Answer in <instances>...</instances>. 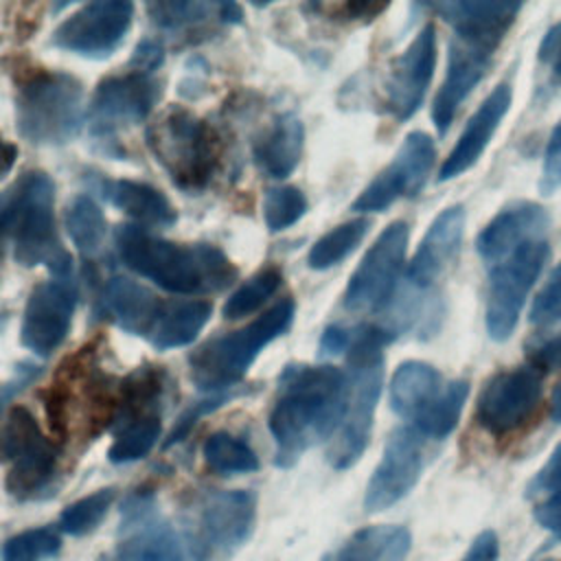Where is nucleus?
Wrapping results in <instances>:
<instances>
[{
    "label": "nucleus",
    "instance_id": "obj_1",
    "mask_svg": "<svg viewBox=\"0 0 561 561\" xmlns=\"http://www.w3.org/2000/svg\"><path fill=\"white\" fill-rule=\"evenodd\" d=\"M476 250L486 265V333L504 342L548 259L550 215L535 202H511L482 228Z\"/></svg>",
    "mask_w": 561,
    "mask_h": 561
},
{
    "label": "nucleus",
    "instance_id": "obj_2",
    "mask_svg": "<svg viewBox=\"0 0 561 561\" xmlns=\"http://www.w3.org/2000/svg\"><path fill=\"white\" fill-rule=\"evenodd\" d=\"M425 7L451 26L445 79L432 105L434 127L443 136L458 107L489 72L497 46L522 11V2L449 0Z\"/></svg>",
    "mask_w": 561,
    "mask_h": 561
},
{
    "label": "nucleus",
    "instance_id": "obj_3",
    "mask_svg": "<svg viewBox=\"0 0 561 561\" xmlns=\"http://www.w3.org/2000/svg\"><path fill=\"white\" fill-rule=\"evenodd\" d=\"M348 397L346 373L331 364H289L278 379L276 401L267 416L274 438V462L289 469L298 458L335 434Z\"/></svg>",
    "mask_w": 561,
    "mask_h": 561
},
{
    "label": "nucleus",
    "instance_id": "obj_4",
    "mask_svg": "<svg viewBox=\"0 0 561 561\" xmlns=\"http://www.w3.org/2000/svg\"><path fill=\"white\" fill-rule=\"evenodd\" d=\"M114 248L131 272L171 294L221 291L237 280L232 261L210 243L180 245L140 226H118Z\"/></svg>",
    "mask_w": 561,
    "mask_h": 561
},
{
    "label": "nucleus",
    "instance_id": "obj_5",
    "mask_svg": "<svg viewBox=\"0 0 561 561\" xmlns=\"http://www.w3.org/2000/svg\"><path fill=\"white\" fill-rule=\"evenodd\" d=\"M394 335L388 327L357 324L353 327L351 344L346 348L348 364V397L344 416L329 440L327 460L333 469H351L366 451L375 410L379 403L383 386V346L392 342Z\"/></svg>",
    "mask_w": 561,
    "mask_h": 561
},
{
    "label": "nucleus",
    "instance_id": "obj_6",
    "mask_svg": "<svg viewBox=\"0 0 561 561\" xmlns=\"http://www.w3.org/2000/svg\"><path fill=\"white\" fill-rule=\"evenodd\" d=\"M9 239L24 267L46 265L55 278H70L72 259L55 224V184L44 171L20 175L9 188Z\"/></svg>",
    "mask_w": 561,
    "mask_h": 561
},
{
    "label": "nucleus",
    "instance_id": "obj_7",
    "mask_svg": "<svg viewBox=\"0 0 561 561\" xmlns=\"http://www.w3.org/2000/svg\"><path fill=\"white\" fill-rule=\"evenodd\" d=\"M294 311V298H283L250 324L204 342L188 357L191 381L206 394L228 392L245 377L259 353L291 327Z\"/></svg>",
    "mask_w": 561,
    "mask_h": 561
},
{
    "label": "nucleus",
    "instance_id": "obj_8",
    "mask_svg": "<svg viewBox=\"0 0 561 561\" xmlns=\"http://www.w3.org/2000/svg\"><path fill=\"white\" fill-rule=\"evenodd\" d=\"M147 147L171 182L188 193L204 191L219 169V134L182 107H169L147 127Z\"/></svg>",
    "mask_w": 561,
    "mask_h": 561
},
{
    "label": "nucleus",
    "instance_id": "obj_9",
    "mask_svg": "<svg viewBox=\"0 0 561 561\" xmlns=\"http://www.w3.org/2000/svg\"><path fill=\"white\" fill-rule=\"evenodd\" d=\"M83 121V88L68 72L39 70L31 75L15 96V123L22 138L33 145L68 142Z\"/></svg>",
    "mask_w": 561,
    "mask_h": 561
},
{
    "label": "nucleus",
    "instance_id": "obj_10",
    "mask_svg": "<svg viewBox=\"0 0 561 561\" xmlns=\"http://www.w3.org/2000/svg\"><path fill=\"white\" fill-rule=\"evenodd\" d=\"M0 462L7 467L4 491L22 502L42 497L57 476L59 447L24 405H13L0 427Z\"/></svg>",
    "mask_w": 561,
    "mask_h": 561
},
{
    "label": "nucleus",
    "instance_id": "obj_11",
    "mask_svg": "<svg viewBox=\"0 0 561 561\" xmlns=\"http://www.w3.org/2000/svg\"><path fill=\"white\" fill-rule=\"evenodd\" d=\"M114 561H204V552L160 515L151 493H136L121 511Z\"/></svg>",
    "mask_w": 561,
    "mask_h": 561
},
{
    "label": "nucleus",
    "instance_id": "obj_12",
    "mask_svg": "<svg viewBox=\"0 0 561 561\" xmlns=\"http://www.w3.org/2000/svg\"><path fill=\"white\" fill-rule=\"evenodd\" d=\"M541 394L543 375L530 364L497 370L478 394L476 421L491 436H511L535 416Z\"/></svg>",
    "mask_w": 561,
    "mask_h": 561
},
{
    "label": "nucleus",
    "instance_id": "obj_13",
    "mask_svg": "<svg viewBox=\"0 0 561 561\" xmlns=\"http://www.w3.org/2000/svg\"><path fill=\"white\" fill-rule=\"evenodd\" d=\"M408 224L392 221L368 248L348 278L344 307L348 311H381L390 305L408 252Z\"/></svg>",
    "mask_w": 561,
    "mask_h": 561
},
{
    "label": "nucleus",
    "instance_id": "obj_14",
    "mask_svg": "<svg viewBox=\"0 0 561 561\" xmlns=\"http://www.w3.org/2000/svg\"><path fill=\"white\" fill-rule=\"evenodd\" d=\"M434 158L436 149L432 136L425 131H410L388 167H383L357 195V199L351 204V210L381 213L397 199L414 197L423 188L434 167Z\"/></svg>",
    "mask_w": 561,
    "mask_h": 561
},
{
    "label": "nucleus",
    "instance_id": "obj_15",
    "mask_svg": "<svg viewBox=\"0 0 561 561\" xmlns=\"http://www.w3.org/2000/svg\"><path fill=\"white\" fill-rule=\"evenodd\" d=\"M134 20V4L125 0L88 2L70 13L55 31L53 44L61 50L103 59L125 39Z\"/></svg>",
    "mask_w": 561,
    "mask_h": 561
},
{
    "label": "nucleus",
    "instance_id": "obj_16",
    "mask_svg": "<svg viewBox=\"0 0 561 561\" xmlns=\"http://www.w3.org/2000/svg\"><path fill=\"white\" fill-rule=\"evenodd\" d=\"M162 88L153 75L125 72L105 77L90 103V131L92 136L107 138L116 131L142 123L153 105L160 101Z\"/></svg>",
    "mask_w": 561,
    "mask_h": 561
},
{
    "label": "nucleus",
    "instance_id": "obj_17",
    "mask_svg": "<svg viewBox=\"0 0 561 561\" xmlns=\"http://www.w3.org/2000/svg\"><path fill=\"white\" fill-rule=\"evenodd\" d=\"M423 467L425 438L410 425L392 430L366 484L364 508L368 513H381L401 502L416 486Z\"/></svg>",
    "mask_w": 561,
    "mask_h": 561
},
{
    "label": "nucleus",
    "instance_id": "obj_18",
    "mask_svg": "<svg viewBox=\"0 0 561 561\" xmlns=\"http://www.w3.org/2000/svg\"><path fill=\"white\" fill-rule=\"evenodd\" d=\"M77 307L70 278H50L33 287L20 324V342L35 355H50L66 340Z\"/></svg>",
    "mask_w": 561,
    "mask_h": 561
},
{
    "label": "nucleus",
    "instance_id": "obj_19",
    "mask_svg": "<svg viewBox=\"0 0 561 561\" xmlns=\"http://www.w3.org/2000/svg\"><path fill=\"white\" fill-rule=\"evenodd\" d=\"M436 66V26L425 24L405 50L392 61L386 77V112L403 123L416 114L421 107L427 88L434 77Z\"/></svg>",
    "mask_w": 561,
    "mask_h": 561
},
{
    "label": "nucleus",
    "instance_id": "obj_20",
    "mask_svg": "<svg viewBox=\"0 0 561 561\" xmlns=\"http://www.w3.org/2000/svg\"><path fill=\"white\" fill-rule=\"evenodd\" d=\"M256 522V497L245 489L215 491L202 502L199 550L230 557L252 535Z\"/></svg>",
    "mask_w": 561,
    "mask_h": 561
},
{
    "label": "nucleus",
    "instance_id": "obj_21",
    "mask_svg": "<svg viewBox=\"0 0 561 561\" xmlns=\"http://www.w3.org/2000/svg\"><path fill=\"white\" fill-rule=\"evenodd\" d=\"M465 234V208L460 204L447 206L430 224L423 241L419 243L408 270L405 283L412 296L434 298V287L445 270L458 254Z\"/></svg>",
    "mask_w": 561,
    "mask_h": 561
},
{
    "label": "nucleus",
    "instance_id": "obj_22",
    "mask_svg": "<svg viewBox=\"0 0 561 561\" xmlns=\"http://www.w3.org/2000/svg\"><path fill=\"white\" fill-rule=\"evenodd\" d=\"M511 101H513V90L508 81L497 83L486 99L478 105V110L473 112V116L467 121L462 134L458 136L456 145L451 147L449 156L445 158L440 171H438V180H454L458 175H462L465 171H469L480 156L484 153L486 145L491 142L495 129L500 127L502 118L506 116V112L511 110Z\"/></svg>",
    "mask_w": 561,
    "mask_h": 561
},
{
    "label": "nucleus",
    "instance_id": "obj_23",
    "mask_svg": "<svg viewBox=\"0 0 561 561\" xmlns=\"http://www.w3.org/2000/svg\"><path fill=\"white\" fill-rule=\"evenodd\" d=\"M445 386L447 381L432 364L408 359L392 373L388 388L390 408L397 416L405 419L414 427L438 403Z\"/></svg>",
    "mask_w": 561,
    "mask_h": 561
},
{
    "label": "nucleus",
    "instance_id": "obj_24",
    "mask_svg": "<svg viewBox=\"0 0 561 561\" xmlns=\"http://www.w3.org/2000/svg\"><path fill=\"white\" fill-rule=\"evenodd\" d=\"M101 300L118 329L149 340L162 302L147 287L125 276H112L103 287Z\"/></svg>",
    "mask_w": 561,
    "mask_h": 561
},
{
    "label": "nucleus",
    "instance_id": "obj_25",
    "mask_svg": "<svg viewBox=\"0 0 561 561\" xmlns=\"http://www.w3.org/2000/svg\"><path fill=\"white\" fill-rule=\"evenodd\" d=\"M99 191L112 206L125 213L140 228H169L178 219L175 206L160 188L151 184L136 180H101Z\"/></svg>",
    "mask_w": 561,
    "mask_h": 561
},
{
    "label": "nucleus",
    "instance_id": "obj_26",
    "mask_svg": "<svg viewBox=\"0 0 561 561\" xmlns=\"http://www.w3.org/2000/svg\"><path fill=\"white\" fill-rule=\"evenodd\" d=\"M305 147V127L298 116L280 114L267 134L254 147L259 169L274 180L287 178L300 162Z\"/></svg>",
    "mask_w": 561,
    "mask_h": 561
},
{
    "label": "nucleus",
    "instance_id": "obj_27",
    "mask_svg": "<svg viewBox=\"0 0 561 561\" xmlns=\"http://www.w3.org/2000/svg\"><path fill=\"white\" fill-rule=\"evenodd\" d=\"M213 316V305L208 300H167L162 302L158 322L149 335L156 351H171L188 346L197 340L202 329Z\"/></svg>",
    "mask_w": 561,
    "mask_h": 561
},
{
    "label": "nucleus",
    "instance_id": "obj_28",
    "mask_svg": "<svg viewBox=\"0 0 561 561\" xmlns=\"http://www.w3.org/2000/svg\"><path fill=\"white\" fill-rule=\"evenodd\" d=\"M410 543L412 537L405 526H364L346 539L335 561H405Z\"/></svg>",
    "mask_w": 561,
    "mask_h": 561
},
{
    "label": "nucleus",
    "instance_id": "obj_29",
    "mask_svg": "<svg viewBox=\"0 0 561 561\" xmlns=\"http://www.w3.org/2000/svg\"><path fill=\"white\" fill-rule=\"evenodd\" d=\"M64 226L83 256H94L101 252L107 234V221L101 206L90 195H77L68 204Z\"/></svg>",
    "mask_w": 561,
    "mask_h": 561
},
{
    "label": "nucleus",
    "instance_id": "obj_30",
    "mask_svg": "<svg viewBox=\"0 0 561 561\" xmlns=\"http://www.w3.org/2000/svg\"><path fill=\"white\" fill-rule=\"evenodd\" d=\"M162 434V423L158 412L125 421L114 427V440L107 449V460L114 465L136 462L145 458Z\"/></svg>",
    "mask_w": 561,
    "mask_h": 561
},
{
    "label": "nucleus",
    "instance_id": "obj_31",
    "mask_svg": "<svg viewBox=\"0 0 561 561\" xmlns=\"http://www.w3.org/2000/svg\"><path fill=\"white\" fill-rule=\"evenodd\" d=\"M206 465L221 476L252 473L259 469L256 451L241 438L228 432H215L204 443Z\"/></svg>",
    "mask_w": 561,
    "mask_h": 561
},
{
    "label": "nucleus",
    "instance_id": "obj_32",
    "mask_svg": "<svg viewBox=\"0 0 561 561\" xmlns=\"http://www.w3.org/2000/svg\"><path fill=\"white\" fill-rule=\"evenodd\" d=\"M368 232V219H351L327 234H322L309 250L307 263L311 270H329L342 263L364 241Z\"/></svg>",
    "mask_w": 561,
    "mask_h": 561
},
{
    "label": "nucleus",
    "instance_id": "obj_33",
    "mask_svg": "<svg viewBox=\"0 0 561 561\" xmlns=\"http://www.w3.org/2000/svg\"><path fill=\"white\" fill-rule=\"evenodd\" d=\"M469 397V383L465 379H454L447 381L443 397L438 399V403L427 412V416L423 421H419L414 425V430L430 440H443L447 438L458 421H460V412L467 403ZM412 427V425H410Z\"/></svg>",
    "mask_w": 561,
    "mask_h": 561
},
{
    "label": "nucleus",
    "instance_id": "obj_34",
    "mask_svg": "<svg viewBox=\"0 0 561 561\" xmlns=\"http://www.w3.org/2000/svg\"><path fill=\"white\" fill-rule=\"evenodd\" d=\"M114 497H116V491L112 486H105V489L92 491V493L70 502L61 511L57 528L72 537L90 535L92 530H96L103 524L105 515L110 513V508L114 504Z\"/></svg>",
    "mask_w": 561,
    "mask_h": 561
},
{
    "label": "nucleus",
    "instance_id": "obj_35",
    "mask_svg": "<svg viewBox=\"0 0 561 561\" xmlns=\"http://www.w3.org/2000/svg\"><path fill=\"white\" fill-rule=\"evenodd\" d=\"M283 285V274L276 267H265L248 278L224 305V318L237 320L256 311L263 302H267L278 287Z\"/></svg>",
    "mask_w": 561,
    "mask_h": 561
},
{
    "label": "nucleus",
    "instance_id": "obj_36",
    "mask_svg": "<svg viewBox=\"0 0 561 561\" xmlns=\"http://www.w3.org/2000/svg\"><path fill=\"white\" fill-rule=\"evenodd\" d=\"M61 552L59 528L37 526L9 537L2 546V561H46Z\"/></svg>",
    "mask_w": 561,
    "mask_h": 561
},
{
    "label": "nucleus",
    "instance_id": "obj_37",
    "mask_svg": "<svg viewBox=\"0 0 561 561\" xmlns=\"http://www.w3.org/2000/svg\"><path fill=\"white\" fill-rule=\"evenodd\" d=\"M307 213V199L296 186H274L265 191L263 217L272 232H280L294 226Z\"/></svg>",
    "mask_w": 561,
    "mask_h": 561
},
{
    "label": "nucleus",
    "instance_id": "obj_38",
    "mask_svg": "<svg viewBox=\"0 0 561 561\" xmlns=\"http://www.w3.org/2000/svg\"><path fill=\"white\" fill-rule=\"evenodd\" d=\"M217 9L208 2H151L147 11L151 20L162 28H184L197 22H204L208 13Z\"/></svg>",
    "mask_w": 561,
    "mask_h": 561
},
{
    "label": "nucleus",
    "instance_id": "obj_39",
    "mask_svg": "<svg viewBox=\"0 0 561 561\" xmlns=\"http://www.w3.org/2000/svg\"><path fill=\"white\" fill-rule=\"evenodd\" d=\"M528 316L530 322L537 327H552L561 322V263H557L546 278L543 287L533 300Z\"/></svg>",
    "mask_w": 561,
    "mask_h": 561
},
{
    "label": "nucleus",
    "instance_id": "obj_40",
    "mask_svg": "<svg viewBox=\"0 0 561 561\" xmlns=\"http://www.w3.org/2000/svg\"><path fill=\"white\" fill-rule=\"evenodd\" d=\"M559 188H561V118L557 121L548 138L543 162H541V178H539L541 195H552Z\"/></svg>",
    "mask_w": 561,
    "mask_h": 561
},
{
    "label": "nucleus",
    "instance_id": "obj_41",
    "mask_svg": "<svg viewBox=\"0 0 561 561\" xmlns=\"http://www.w3.org/2000/svg\"><path fill=\"white\" fill-rule=\"evenodd\" d=\"M537 59L548 72L552 85H561V20L554 22L539 42Z\"/></svg>",
    "mask_w": 561,
    "mask_h": 561
},
{
    "label": "nucleus",
    "instance_id": "obj_42",
    "mask_svg": "<svg viewBox=\"0 0 561 561\" xmlns=\"http://www.w3.org/2000/svg\"><path fill=\"white\" fill-rule=\"evenodd\" d=\"M561 491V443L528 484V495H550Z\"/></svg>",
    "mask_w": 561,
    "mask_h": 561
},
{
    "label": "nucleus",
    "instance_id": "obj_43",
    "mask_svg": "<svg viewBox=\"0 0 561 561\" xmlns=\"http://www.w3.org/2000/svg\"><path fill=\"white\" fill-rule=\"evenodd\" d=\"M230 399H232V394H230V392H224V394H210L206 401L195 403L191 410H186V412L178 419V423H175L173 432L169 434L167 445H173V443L182 440V438L191 432V427L195 425V421H197L199 416H204V414H208V412H213V410L221 408V405H224L226 401H230Z\"/></svg>",
    "mask_w": 561,
    "mask_h": 561
},
{
    "label": "nucleus",
    "instance_id": "obj_44",
    "mask_svg": "<svg viewBox=\"0 0 561 561\" xmlns=\"http://www.w3.org/2000/svg\"><path fill=\"white\" fill-rule=\"evenodd\" d=\"M528 364L537 368L541 375L561 366V331L548 337L537 340L528 346Z\"/></svg>",
    "mask_w": 561,
    "mask_h": 561
},
{
    "label": "nucleus",
    "instance_id": "obj_45",
    "mask_svg": "<svg viewBox=\"0 0 561 561\" xmlns=\"http://www.w3.org/2000/svg\"><path fill=\"white\" fill-rule=\"evenodd\" d=\"M316 9H320L322 13L337 18V20H346V22H370L373 18H377L381 11L388 9V4L383 2H342V4H318Z\"/></svg>",
    "mask_w": 561,
    "mask_h": 561
},
{
    "label": "nucleus",
    "instance_id": "obj_46",
    "mask_svg": "<svg viewBox=\"0 0 561 561\" xmlns=\"http://www.w3.org/2000/svg\"><path fill=\"white\" fill-rule=\"evenodd\" d=\"M535 522L561 539V491L546 495L535 508Z\"/></svg>",
    "mask_w": 561,
    "mask_h": 561
},
{
    "label": "nucleus",
    "instance_id": "obj_47",
    "mask_svg": "<svg viewBox=\"0 0 561 561\" xmlns=\"http://www.w3.org/2000/svg\"><path fill=\"white\" fill-rule=\"evenodd\" d=\"M500 541L493 530H482L467 548L460 561H497Z\"/></svg>",
    "mask_w": 561,
    "mask_h": 561
},
{
    "label": "nucleus",
    "instance_id": "obj_48",
    "mask_svg": "<svg viewBox=\"0 0 561 561\" xmlns=\"http://www.w3.org/2000/svg\"><path fill=\"white\" fill-rule=\"evenodd\" d=\"M160 64H162V48L149 39L140 42L129 59V66L134 68V72H145V75H153V70Z\"/></svg>",
    "mask_w": 561,
    "mask_h": 561
},
{
    "label": "nucleus",
    "instance_id": "obj_49",
    "mask_svg": "<svg viewBox=\"0 0 561 561\" xmlns=\"http://www.w3.org/2000/svg\"><path fill=\"white\" fill-rule=\"evenodd\" d=\"M351 335H353V327H342V324L327 327L320 337V353L322 355L346 353V348L351 344Z\"/></svg>",
    "mask_w": 561,
    "mask_h": 561
},
{
    "label": "nucleus",
    "instance_id": "obj_50",
    "mask_svg": "<svg viewBox=\"0 0 561 561\" xmlns=\"http://www.w3.org/2000/svg\"><path fill=\"white\" fill-rule=\"evenodd\" d=\"M15 160H18V147L13 142L4 140L2 134H0V180L4 175H9V171L13 169Z\"/></svg>",
    "mask_w": 561,
    "mask_h": 561
},
{
    "label": "nucleus",
    "instance_id": "obj_51",
    "mask_svg": "<svg viewBox=\"0 0 561 561\" xmlns=\"http://www.w3.org/2000/svg\"><path fill=\"white\" fill-rule=\"evenodd\" d=\"M217 13H219V20L221 22H241V7L239 4H232V2H224L217 7Z\"/></svg>",
    "mask_w": 561,
    "mask_h": 561
},
{
    "label": "nucleus",
    "instance_id": "obj_52",
    "mask_svg": "<svg viewBox=\"0 0 561 561\" xmlns=\"http://www.w3.org/2000/svg\"><path fill=\"white\" fill-rule=\"evenodd\" d=\"M550 416L554 423H561V381L552 392V401H550Z\"/></svg>",
    "mask_w": 561,
    "mask_h": 561
}]
</instances>
